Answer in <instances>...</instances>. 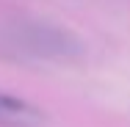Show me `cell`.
Segmentation results:
<instances>
[{
  "mask_svg": "<svg viewBox=\"0 0 130 127\" xmlns=\"http://www.w3.org/2000/svg\"><path fill=\"white\" fill-rule=\"evenodd\" d=\"M0 127H44V113L17 94L0 91Z\"/></svg>",
  "mask_w": 130,
  "mask_h": 127,
  "instance_id": "obj_1",
  "label": "cell"
}]
</instances>
